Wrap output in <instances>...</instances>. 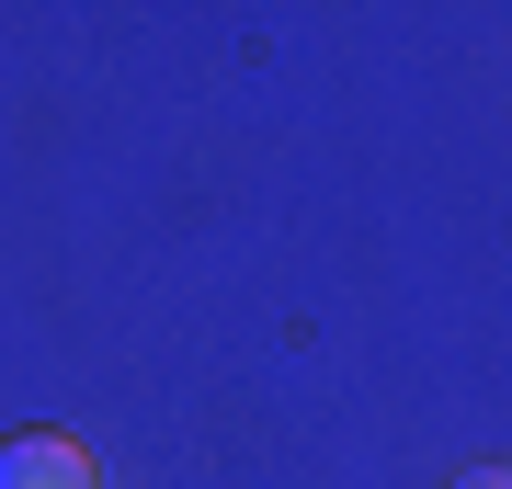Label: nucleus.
Masks as SVG:
<instances>
[{"label":"nucleus","instance_id":"1","mask_svg":"<svg viewBox=\"0 0 512 489\" xmlns=\"http://www.w3.org/2000/svg\"><path fill=\"white\" fill-rule=\"evenodd\" d=\"M0 489H103V478L69 433H12L0 444Z\"/></svg>","mask_w":512,"mask_h":489},{"label":"nucleus","instance_id":"2","mask_svg":"<svg viewBox=\"0 0 512 489\" xmlns=\"http://www.w3.org/2000/svg\"><path fill=\"white\" fill-rule=\"evenodd\" d=\"M444 489H512V467H467V478H444Z\"/></svg>","mask_w":512,"mask_h":489}]
</instances>
